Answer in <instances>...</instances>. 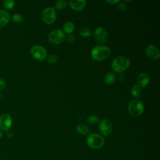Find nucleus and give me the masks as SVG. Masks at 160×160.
I'll return each instance as SVG.
<instances>
[{"instance_id":"obj_8","label":"nucleus","mask_w":160,"mask_h":160,"mask_svg":"<svg viewBox=\"0 0 160 160\" xmlns=\"http://www.w3.org/2000/svg\"><path fill=\"white\" fill-rule=\"evenodd\" d=\"M99 129L104 136H108L112 133V124L111 122L107 119H102L99 123Z\"/></svg>"},{"instance_id":"obj_6","label":"nucleus","mask_w":160,"mask_h":160,"mask_svg":"<svg viewBox=\"0 0 160 160\" xmlns=\"http://www.w3.org/2000/svg\"><path fill=\"white\" fill-rule=\"evenodd\" d=\"M42 19L47 24H52L56 18V12L52 7H48L42 12Z\"/></svg>"},{"instance_id":"obj_19","label":"nucleus","mask_w":160,"mask_h":160,"mask_svg":"<svg viewBox=\"0 0 160 160\" xmlns=\"http://www.w3.org/2000/svg\"><path fill=\"white\" fill-rule=\"evenodd\" d=\"M68 4V1L66 0H58L54 4V7L57 9H64Z\"/></svg>"},{"instance_id":"obj_11","label":"nucleus","mask_w":160,"mask_h":160,"mask_svg":"<svg viewBox=\"0 0 160 160\" xmlns=\"http://www.w3.org/2000/svg\"><path fill=\"white\" fill-rule=\"evenodd\" d=\"M137 85L141 88L146 87L150 81V77L149 76L146 72H142L139 74L136 79Z\"/></svg>"},{"instance_id":"obj_21","label":"nucleus","mask_w":160,"mask_h":160,"mask_svg":"<svg viewBox=\"0 0 160 160\" xmlns=\"http://www.w3.org/2000/svg\"><path fill=\"white\" fill-rule=\"evenodd\" d=\"M86 121L89 124L93 125V124H96L99 121V118L96 116L91 115V116H89L87 118Z\"/></svg>"},{"instance_id":"obj_5","label":"nucleus","mask_w":160,"mask_h":160,"mask_svg":"<svg viewBox=\"0 0 160 160\" xmlns=\"http://www.w3.org/2000/svg\"><path fill=\"white\" fill-rule=\"evenodd\" d=\"M65 39L64 32L59 29L52 30L48 36L49 41L54 44L61 43Z\"/></svg>"},{"instance_id":"obj_10","label":"nucleus","mask_w":160,"mask_h":160,"mask_svg":"<svg viewBox=\"0 0 160 160\" xmlns=\"http://www.w3.org/2000/svg\"><path fill=\"white\" fill-rule=\"evenodd\" d=\"M12 118L9 114H4L0 117V128L3 131H8L12 125Z\"/></svg>"},{"instance_id":"obj_28","label":"nucleus","mask_w":160,"mask_h":160,"mask_svg":"<svg viewBox=\"0 0 160 160\" xmlns=\"http://www.w3.org/2000/svg\"><path fill=\"white\" fill-rule=\"evenodd\" d=\"M108 3H110V4H116V3H118L119 2V1L118 0H114V1H106Z\"/></svg>"},{"instance_id":"obj_13","label":"nucleus","mask_w":160,"mask_h":160,"mask_svg":"<svg viewBox=\"0 0 160 160\" xmlns=\"http://www.w3.org/2000/svg\"><path fill=\"white\" fill-rule=\"evenodd\" d=\"M69 4L71 8L75 11L82 10L86 4V1L84 0L69 1Z\"/></svg>"},{"instance_id":"obj_15","label":"nucleus","mask_w":160,"mask_h":160,"mask_svg":"<svg viewBox=\"0 0 160 160\" xmlns=\"http://www.w3.org/2000/svg\"><path fill=\"white\" fill-rule=\"evenodd\" d=\"M76 129L77 131L82 135H84V134H87L88 133H89V127L83 123H81L79 124L77 127H76Z\"/></svg>"},{"instance_id":"obj_26","label":"nucleus","mask_w":160,"mask_h":160,"mask_svg":"<svg viewBox=\"0 0 160 160\" xmlns=\"http://www.w3.org/2000/svg\"><path fill=\"white\" fill-rule=\"evenodd\" d=\"M118 9L121 11H125L126 9V6L123 2H119L118 4Z\"/></svg>"},{"instance_id":"obj_29","label":"nucleus","mask_w":160,"mask_h":160,"mask_svg":"<svg viewBox=\"0 0 160 160\" xmlns=\"http://www.w3.org/2000/svg\"><path fill=\"white\" fill-rule=\"evenodd\" d=\"M7 134H8V136H9V137H12V136H13V134H12V132L11 131H8Z\"/></svg>"},{"instance_id":"obj_1","label":"nucleus","mask_w":160,"mask_h":160,"mask_svg":"<svg viewBox=\"0 0 160 160\" xmlns=\"http://www.w3.org/2000/svg\"><path fill=\"white\" fill-rule=\"evenodd\" d=\"M111 50L108 46L98 45L92 49L91 57L94 60L99 61L106 59L109 56Z\"/></svg>"},{"instance_id":"obj_24","label":"nucleus","mask_w":160,"mask_h":160,"mask_svg":"<svg viewBox=\"0 0 160 160\" xmlns=\"http://www.w3.org/2000/svg\"><path fill=\"white\" fill-rule=\"evenodd\" d=\"M58 61V56L54 54H51L47 58V61L49 63H54Z\"/></svg>"},{"instance_id":"obj_25","label":"nucleus","mask_w":160,"mask_h":160,"mask_svg":"<svg viewBox=\"0 0 160 160\" xmlns=\"http://www.w3.org/2000/svg\"><path fill=\"white\" fill-rule=\"evenodd\" d=\"M66 39L68 42H74L76 39L75 38V36L73 35V34H69L68 35H67V36L66 37Z\"/></svg>"},{"instance_id":"obj_9","label":"nucleus","mask_w":160,"mask_h":160,"mask_svg":"<svg viewBox=\"0 0 160 160\" xmlns=\"http://www.w3.org/2000/svg\"><path fill=\"white\" fill-rule=\"evenodd\" d=\"M94 37L98 42L102 44L106 42L108 35L106 30L104 28L99 27L95 29L94 32Z\"/></svg>"},{"instance_id":"obj_18","label":"nucleus","mask_w":160,"mask_h":160,"mask_svg":"<svg viewBox=\"0 0 160 160\" xmlns=\"http://www.w3.org/2000/svg\"><path fill=\"white\" fill-rule=\"evenodd\" d=\"M141 88L137 85H133L131 88V93L134 98L138 97L141 94Z\"/></svg>"},{"instance_id":"obj_12","label":"nucleus","mask_w":160,"mask_h":160,"mask_svg":"<svg viewBox=\"0 0 160 160\" xmlns=\"http://www.w3.org/2000/svg\"><path fill=\"white\" fill-rule=\"evenodd\" d=\"M147 56L151 59H157L159 57V51L154 45H149L146 49Z\"/></svg>"},{"instance_id":"obj_20","label":"nucleus","mask_w":160,"mask_h":160,"mask_svg":"<svg viewBox=\"0 0 160 160\" xmlns=\"http://www.w3.org/2000/svg\"><path fill=\"white\" fill-rule=\"evenodd\" d=\"M79 34L81 36L84 37V38L89 37L91 34V32L90 29L89 28H81L79 30Z\"/></svg>"},{"instance_id":"obj_2","label":"nucleus","mask_w":160,"mask_h":160,"mask_svg":"<svg viewBox=\"0 0 160 160\" xmlns=\"http://www.w3.org/2000/svg\"><path fill=\"white\" fill-rule=\"evenodd\" d=\"M130 64L129 59L125 56H120L115 58L111 63L112 69L117 72H121L127 69Z\"/></svg>"},{"instance_id":"obj_7","label":"nucleus","mask_w":160,"mask_h":160,"mask_svg":"<svg viewBox=\"0 0 160 160\" xmlns=\"http://www.w3.org/2000/svg\"><path fill=\"white\" fill-rule=\"evenodd\" d=\"M31 53L34 58L39 61L44 60L47 55L46 49L44 47L39 45L33 46L31 48Z\"/></svg>"},{"instance_id":"obj_22","label":"nucleus","mask_w":160,"mask_h":160,"mask_svg":"<svg viewBox=\"0 0 160 160\" xmlns=\"http://www.w3.org/2000/svg\"><path fill=\"white\" fill-rule=\"evenodd\" d=\"M3 4L7 9H11L14 6V1L13 0H4Z\"/></svg>"},{"instance_id":"obj_23","label":"nucleus","mask_w":160,"mask_h":160,"mask_svg":"<svg viewBox=\"0 0 160 160\" xmlns=\"http://www.w3.org/2000/svg\"><path fill=\"white\" fill-rule=\"evenodd\" d=\"M12 19L16 22H21L23 21V16L20 13H16L12 15Z\"/></svg>"},{"instance_id":"obj_17","label":"nucleus","mask_w":160,"mask_h":160,"mask_svg":"<svg viewBox=\"0 0 160 160\" xmlns=\"http://www.w3.org/2000/svg\"><path fill=\"white\" fill-rule=\"evenodd\" d=\"M115 78H116V76L113 72H108V74H106V75L104 77V82L107 84H112L115 81Z\"/></svg>"},{"instance_id":"obj_30","label":"nucleus","mask_w":160,"mask_h":160,"mask_svg":"<svg viewBox=\"0 0 160 160\" xmlns=\"http://www.w3.org/2000/svg\"><path fill=\"white\" fill-rule=\"evenodd\" d=\"M1 136H2V132H1V131H0V138H1Z\"/></svg>"},{"instance_id":"obj_14","label":"nucleus","mask_w":160,"mask_h":160,"mask_svg":"<svg viewBox=\"0 0 160 160\" xmlns=\"http://www.w3.org/2000/svg\"><path fill=\"white\" fill-rule=\"evenodd\" d=\"M9 14L4 10H0V27L5 26L9 21Z\"/></svg>"},{"instance_id":"obj_3","label":"nucleus","mask_w":160,"mask_h":160,"mask_svg":"<svg viewBox=\"0 0 160 160\" xmlns=\"http://www.w3.org/2000/svg\"><path fill=\"white\" fill-rule=\"evenodd\" d=\"M103 137L96 133H91L87 138V144L92 149H99L104 144Z\"/></svg>"},{"instance_id":"obj_27","label":"nucleus","mask_w":160,"mask_h":160,"mask_svg":"<svg viewBox=\"0 0 160 160\" xmlns=\"http://www.w3.org/2000/svg\"><path fill=\"white\" fill-rule=\"evenodd\" d=\"M5 86H6V82L4 81V79H0V91H2L4 89Z\"/></svg>"},{"instance_id":"obj_4","label":"nucleus","mask_w":160,"mask_h":160,"mask_svg":"<svg viewBox=\"0 0 160 160\" xmlns=\"http://www.w3.org/2000/svg\"><path fill=\"white\" fill-rule=\"evenodd\" d=\"M129 113L134 117H138L142 114L144 111L142 102L139 99H134L131 101L128 106Z\"/></svg>"},{"instance_id":"obj_16","label":"nucleus","mask_w":160,"mask_h":160,"mask_svg":"<svg viewBox=\"0 0 160 160\" xmlns=\"http://www.w3.org/2000/svg\"><path fill=\"white\" fill-rule=\"evenodd\" d=\"M74 29V25L72 22L67 21L63 24V30L64 32L67 34H71L73 32Z\"/></svg>"}]
</instances>
